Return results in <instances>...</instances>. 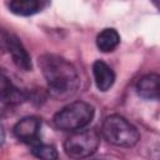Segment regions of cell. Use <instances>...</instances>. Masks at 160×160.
Returning <instances> with one entry per match:
<instances>
[{
	"instance_id": "obj_6",
	"label": "cell",
	"mask_w": 160,
	"mask_h": 160,
	"mask_svg": "<svg viewBox=\"0 0 160 160\" xmlns=\"http://www.w3.org/2000/svg\"><path fill=\"white\" fill-rule=\"evenodd\" d=\"M40 120L35 116H28L18 121L12 129V132L16 139L20 141L34 144L38 142L39 131H40Z\"/></svg>"
},
{
	"instance_id": "obj_2",
	"label": "cell",
	"mask_w": 160,
	"mask_h": 160,
	"mask_svg": "<svg viewBox=\"0 0 160 160\" xmlns=\"http://www.w3.org/2000/svg\"><path fill=\"white\" fill-rule=\"evenodd\" d=\"M101 134L112 145L122 148H131L140 140L138 129L124 116L118 114L105 118L101 126Z\"/></svg>"
},
{
	"instance_id": "obj_7",
	"label": "cell",
	"mask_w": 160,
	"mask_h": 160,
	"mask_svg": "<svg viewBox=\"0 0 160 160\" xmlns=\"http://www.w3.org/2000/svg\"><path fill=\"white\" fill-rule=\"evenodd\" d=\"M138 94L152 101H160V74H148L139 79L136 84Z\"/></svg>"
},
{
	"instance_id": "obj_11",
	"label": "cell",
	"mask_w": 160,
	"mask_h": 160,
	"mask_svg": "<svg viewBox=\"0 0 160 160\" xmlns=\"http://www.w3.org/2000/svg\"><path fill=\"white\" fill-rule=\"evenodd\" d=\"M42 6H44V2L39 0H12L9 2L10 11L21 16L34 15L41 11Z\"/></svg>"
},
{
	"instance_id": "obj_10",
	"label": "cell",
	"mask_w": 160,
	"mask_h": 160,
	"mask_svg": "<svg viewBox=\"0 0 160 160\" xmlns=\"http://www.w3.org/2000/svg\"><path fill=\"white\" fill-rule=\"evenodd\" d=\"M119 44H120V35L112 28L104 29L96 36V45H98L99 50H101L102 52L114 51Z\"/></svg>"
},
{
	"instance_id": "obj_12",
	"label": "cell",
	"mask_w": 160,
	"mask_h": 160,
	"mask_svg": "<svg viewBox=\"0 0 160 160\" xmlns=\"http://www.w3.org/2000/svg\"><path fill=\"white\" fill-rule=\"evenodd\" d=\"M31 151L40 160H58V151L52 145L36 142Z\"/></svg>"
},
{
	"instance_id": "obj_3",
	"label": "cell",
	"mask_w": 160,
	"mask_h": 160,
	"mask_svg": "<svg viewBox=\"0 0 160 160\" xmlns=\"http://www.w3.org/2000/svg\"><path fill=\"white\" fill-rule=\"evenodd\" d=\"M95 110L92 105L85 101H75L54 115V124L58 129L66 131H76L89 125L94 118Z\"/></svg>"
},
{
	"instance_id": "obj_8",
	"label": "cell",
	"mask_w": 160,
	"mask_h": 160,
	"mask_svg": "<svg viewBox=\"0 0 160 160\" xmlns=\"http://www.w3.org/2000/svg\"><path fill=\"white\" fill-rule=\"evenodd\" d=\"M92 74L96 88L100 91H108L115 81L114 70L102 60H96L92 65Z\"/></svg>"
},
{
	"instance_id": "obj_5",
	"label": "cell",
	"mask_w": 160,
	"mask_h": 160,
	"mask_svg": "<svg viewBox=\"0 0 160 160\" xmlns=\"http://www.w3.org/2000/svg\"><path fill=\"white\" fill-rule=\"evenodd\" d=\"M1 39H2V44L6 48L8 52L11 55L14 64L24 71L31 70L32 68L31 58L29 52L26 51L25 46L22 45V42L20 41V39L15 36L14 34H10L5 30H2L1 32Z\"/></svg>"
},
{
	"instance_id": "obj_1",
	"label": "cell",
	"mask_w": 160,
	"mask_h": 160,
	"mask_svg": "<svg viewBox=\"0 0 160 160\" xmlns=\"http://www.w3.org/2000/svg\"><path fill=\"white\" fill-rule=\"evenodd\" d=\"M39 66L52 98L62 100L71 98L78 91L80 85L78 70L66 59L54 54H44L39 58Z\"/></svg>"
},
{
	"instance_id": "obj_9",
	"label": "cell",
	"mask_w": 160,
	"mask_h": 160,
	"mask_svg": "<svg viewBox=\"0 0 160 160\" xmlns=\"http://www.w3.org/2000/svg\"><path fill=\"white\" fill-rule=\"evenodd\" d=\"M26 99V95L19 90L14 84L10 81V79L5 75V72L1 74V100L6 104H19Z\"/></svg>"
},
{
	"instance_id": "obj_4",
	"label": "cell",
	"mask_w": 160,
	"mask_h": 160,
	"mask_svg": "<svg viewBox=\"0 0 160 160\" xmlns=\"http://www.w3.org/2000/svg\"><path fill=\"white\" fill-rule=\"evenodd\" d=\"M100 145V134L94 129L72 131L64 142V150L71 159H84L92 155Z\"/></svg>"
}]
</instances>
